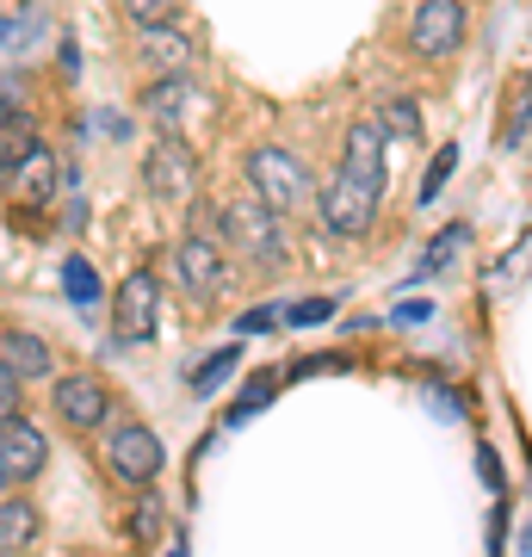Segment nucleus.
<instances>
[{"label": "nucleus", "instance_id": "f257e3e1", "mask_svg": "<svg viewBox=\"0 0 532 557\" xmlns=\"http://www.w3.org/2000/svg\"><path fill=\"white\" fill-rule=\"evenodd\" d=\"M248 186H255L260 205H273L279 218L297 211V205H310V193H316L310 168H304L292 149H255V156H248Z\"/></svg>", "mask_w": 532, "mask_h": 557}, {"label": "nucleus", "instance_id": "f03ea898", "mask_svg": "<svg viewBox=\"0 0 532 557\" xmlns=\"http://www.w3.org/2000/svg\"><path fill=\"white\" fill-rule=\"evenodd\" d=\"M378 218V180L341 168L329 186H322V230L329 236H366Z\"/></svg>", "mask_w": 532, "mask_h": 557}, {"label": "nucleus", "instance_id": "7ed1b4c3", "mask_svg": "<svg viewBox=\"0 0 532 557\" xmlns=\"http://www.w3.org/2000/svg\"><path fill=\"white\" fill-rule=\"evenodd\" d=\"M143 186H149V199L161 205H180V199H193V186H198V161L193 149L180 137H161L149 156H143Z\"/></svg>", "mask_w": 532, "mask_h": 557}, {"label": "nucleus", "instance_id": "20e7f679", "mask_svg": "<svg viewBox=\"0 0 532 557\" xmlns=\"http://www.w3.org/2000/svg\"><path fill=\"white\" fill-rule=\"evenodd\" d=\"M230 236L248 248V260H260V267H285V236H279V211L260 199H242L230 205Z\"/></svg>", "mask_w": 532, "mask_h": 557}, {"label": "nucleus", "instance_id": "39448f33", "mask_svg": "<svg viewBox=\"0 0 532 557\" xmlns=\"http://www.w3.org/2000/svg\"><path fill=\"white\" fill-rule=\"evenodd\" d=\"M409 44L421 57H453L465 44V7L458 0H421L409 20Z\"/></svg>", "mask_w": 532, "mask_h": 557}, {"label": "nucleus", "instance_id": "423d86ee", "mask_svg": "<svg viewBox=\"0 0 532 557\" xmlns=\"http://www.w3.org/2000/svg\"><path fill=\"white\" fill-rule=\"evenodd\" d=\"M106 458H112V471H119V483H137V490H149V483L161 478V465H168V458H161V440L149 434V428H137V421L112 434Z\"/></svg>", "mask_w": 532, "mask_h": 557}, {"label": "nucleus", "instance_id": "0eeeda50", "mask_svg": "<svg viewBox=\"0 0 532 557\" xmlns=\"http://www.w3.org/2000/svg\"><path fill=\"white\" fill-rule=\"evenodd\" d=\"M156 310H161V285L156 273H131L112 298V329L119 341H149L156 335Z\"/></svg>", "mask_w": 532, "mask_h": 557}, {"label": "nucleus", "instance_id": "6e6552de", "mask_svg": "<svg viewBox=\"0 0 532 557\" xmlns=\"http://www.w3.org/2000/svg\"><path fill=\"white\" fill-rule=\"evenodd\" d=\"M44 458H50V446H44V434L32 428L25 416H7L0 421V478H7V490L25 478H38Z\"/></svg>", "mask_w": 532, "mask_h": 557}, {"label": "nucleus", "instance_id": "1a4fd4ad", "mask_svg": "<svg viewBox=\"0 0 532 557\" xmlns=\"http://www.w3.org/2000/svg\"><path fill=\"white\" fill-rule=\"evenodd\" d=\"M174 273H180V285H186L193 298H218V292H223L218 242H211V236H186V242H180V255H174Z\"/></svg>", "mask_w": 532, "mask_h": 557}, {"label": "nucleus", "instance_id": "9d476101", "mask_svg": "<svg viewBox=\"0 0 532 557\" xmlns=\"http://www.w3.org/2000/svg\"><path fill=\"white\" fill-rule=\"evenodd\" d=\"M57 416L69 428H99V421L112 416V391L99 379H87V372H75V379L57 384Z\"/></svg>", "mask_w": 532, "mask_h": 557}, {"label": "nucleus", "instance_id": "9b49d317", "mask_svg": "<svg viewBox=\"0 0 532 557\" xmlns=\"http://www.w3.org/2000/svg\"><path fill=\"white\" fill-rule=\"evenodd\" d=\"M7 186H13V199L44 205L50 193H57V156H50L44 143H32L20 161H7Z\"/></svg>", "mask_w": 532, "mask_h": 557}, {"label": "nucleus", "instance_id": "f8f14e48", "mask_svg": "<svg viewBox=\"0 0 532 557\" xmlns=\"http://www.w3.org/2000/svg\"><path fill=\"white\" fill-rule=\"evenodd\" d=\"M384 137H391V131L378 119H354L347 124V161H341V168H354V174L384 186Z\"/></svg>", "mask_w": 532, "mask_h": 557}, {"label": "nucleus", "instance_id": "ddd939ff", "mask_svg": "<svg viewBox=\"0 0 532 557\" xmlns=\"http://www.w3.org/2000/svg\"><path fill=\"white\" fill-rule=\"evenodd\" d=\"M143 62L156 75H186L193 69V38L174 32V25H156V32H143Z\"/></svg>", "mask_w": 532, "mask_h": 557}, {"label": "nucleus", "instance_id": "4468645a", "mask_svg": "<svg viewBox=\"0 0 532 557\" xmlns=\"http://www.w3.org/2000/svg\"><path fill=\"white\" fill-rule=\"evenodd\" d=\"M0 359L20 372V379H50V347L38 335H25V329H7L0 335Z\"/></svg>", "mask_w": 532, "mask_h": 557}, {"label": "nucleus", "instance_id": "2eb2a0df", "mask_svg": "<svg viewBox=\"0 0 532 557\" xmlns=\"http://www.w3.org/2000/svg\"><path fill=\"white\" fill-rule=\"evenodd\" d=\"M32 533H38V508L20 502V496H7V502H0V552L20 557L25 545H32Z\"/></svg>", "mask_w": 532, "mask_h": 557}, {"label": "nucleus", "instance_id": "dca6fc26", "mask_svg": "<svg viewBox=\"0 0 532 557\" xmlns=\"http://www.w3.org/2000/svg\"><path fill=\"white\" fill-rule=\"evenodd\" d=\"M143 112H149V124H161V131H174L180 112H186V75H161L149 94H143Z\"/></svg>", "mask_w": 532, "mask_h": 557}, {"label": "nucleus", "instance_id": "f3484780", "mask_svg": "<svg viewBox=\"0 0 532 557\" xmlns=\"http://www.w3.org/2000/svg\"><path fill=\"white\" fill-rule=\"evenodd\" d=\"M465 248H471V223H446V230H440V236L428 242V248H421V267H415V273H421V278L446 273V267H453V260L465 255Z\"/></svg>", "mask_w": 532, "mask_h": 557}, {"label": "nucleus", "instance_id": "a211bd4d", "mask_svg": "<svg viewBox=\"0 0 532 557\" xmlns=\"http://www.w3.org/2000/svg\"><path fill=\"white\" fill-rule=\"evenodd\" d=\"M124 20L137 25V32H156V25H174L180 7L174 0H124Z\"/></svg>", "mask_w": 532, "mask_h": 557}, {"label": "nucleus", "instance_id": "6ab92c4d", "mask_svg": "<svg viewBox=\"0 0 532 557\" xmlns=\"http://www.w3.org/2000/svg\"><path fill=\"white\" fill-rule=\"evenodd\" d=\"M62 285H69L75 304H99V273L87 267V260H69V267H62Z\"/></svg>", "mask_w": 532, "mask_h": 557}, {"label": "nucleus", "instance_id": "aec40b11", "mask_svg": "<svg viewBox=\"0 0 532 557\" xmlns=\"http://www.w3.org/2000/svg\"><path fill=\"white\" fill-rule=\"evenodd\" d=\"M453 168H458V149L446 143V149H440V156L428 161V180H421V205H434V199H440V186L453 180Z\"/></svg>", "mask_w": 532, "mask_h": 557}, {"label": "nucleus", "instance_id": "412c9836", "mask_svg": "<svg viewBox=\"0 0 532 557\" xmlns=\"http://www.w3.org/2000/svg\"><path fill=\"white\" fill-rule=\"evenodd\" d=\"M378 124H384L391 137H415V131H421V112H415L409 100H391L384 112H378Z\"/></svg>", "mask_w": 532, "mask_h": 557}, {"label": "nucleus", "instance_id": "4be33fe9", "mask_svg": "<svg viewBox=\"0 0 532 557\" xmlns=\"http://www.w3.org/2000/svg\"><path fill=\"white\" fill-rule=\"evenodd\" d=\"M335 310H341L335 298H304V304H292V310H285V322H292V329H316V322H329Z\"/></svg>", "mask_w": 532, "mask_h": 557}, {"label": "nucleus", "instance_id": "5701e85b", "mask_svg": "<svg viewBox=\"0 0 532 557\" xmlns=\"http://www.w3.org/2000/svg\"><path fill=\"white\" fill-rule=\"evenodd\" d=\"M230 366H236V347H223V354H211V359H205V366L193 372V391H198V397H205V391H218V379L230 372Z\"/></svg>", "mask_w": 532, "mask_h": 557}, {"label": "nucleus", "instance_id": "b1692460", "mask_svg": "<svg viewBox=\"0 0 532 557\" xmlns=\"http://www.w3.org/2000/svg\"><path fill=\"white\" fill-rule=\"evenodd\" d=\"M131 527H137V539H156V533H161V502H156V496H143V502H137V520H131Z\"/></svg>", "mask_w": 532, "mask_h": 557}, {"label": "nucleus", "instance_id": "393cba45", "mask_svg": "<svg viewBox=\"0 0 532 557\" xmlns=\"http://www.w3.org/2000/svg\"><path fill=\"white\" fill-rule=\"evenodd\" d=\"M273 322H285V310H279V304H255V310L242 317V335H260V329H273Z\"/></svg>", "mask_w": 532, "mask_h": 557}, {"label": "nucleus", "instance_id": "a878e982", "mask_svg": "<svg viewBox=\"0 0 532 557\" xmlns=\"http://www.w3.org/2000/svg\"><path fill=\"white\" fill-rule=\"evenodd\" d=\"M267 397H273V379H260V384H248V397H242L236 409H230V421H248V416H255V409H260V403H267Z\"/></svg>", "mask_w": 532, "mask_h": 557}, {"label": "nucleus", "instance_id": "bb28decb", "mask_svg": "<svg viewBox=\"0 0 532 557\" xmlns=\"http://www.w3.org/2000/svg\"><path fill=\"white\" fill-rule=\"evenodd\" d=\"M0 416H20V372H0Z\"/></svg>", "mask_w": 532, "mask_h": 557}, {"label": "nucleus", "instance_id": "cd10ccee", "mask_svg": "<svg viewBox=\"0 0 532 557\" xmlns=\"http://www.w3.org/2000/svg\"><path fill=\"white\" fill-rule=\"evenodd\" d=\"M434 317V304H396L391 310V322H428Z\"/></svg>", "mask_w": 532, "mask_h": 557}, {"label": "nucleus", "instance_id": "c85d7f7f", "mask_svg": "<svg viewBox=\"0 0 532 557\" xmlns=\"http://www.w3.org/2000/svg\"><path fill=\"white\" fill-rule=\"evenodd\" d=\"M527 124H532V94H527V100H520V106H514V137H520Z\"/></svg>", "mask_w": 532, "mask_h": 557}, {"label": "nucleus", "instance_id": "c756f323", "mask_svg": "<svg viewBox=\"0 0 532 557\" xmlns=\"http://www.w3.org/2000/svg\"><path fill=\"white\" fill-rule=\"evenodd\" d=\"M174 557H186V545H174Z\"/></svg>", "mask_w": 532, "mask_h": 557}]
</instances>
